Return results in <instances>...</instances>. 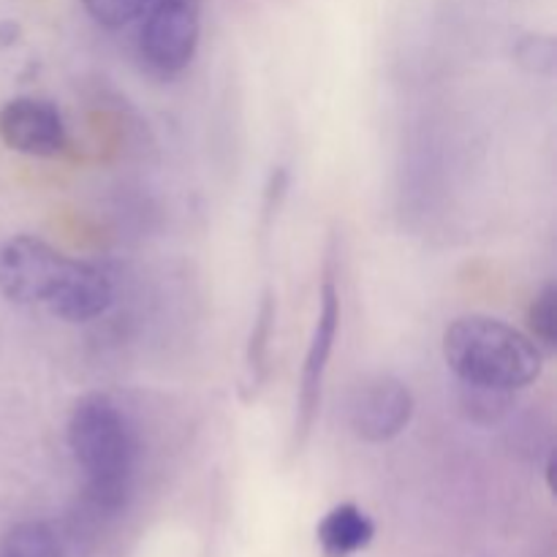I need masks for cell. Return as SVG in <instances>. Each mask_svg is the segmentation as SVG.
I'll use <instances>...</instances> for the list:
<instances>
[{
    "mask_svg": "<svg viewBox=\"0 0 557 557\" xmlns=\"http://www.w3.org/2000/svg\"><path fill=\"white\" fill-rule=\"evenodd\" d=\"M337 330H341V292H337L335 275H332L330 267L324 283H321V310L319 319H315L313 341H310L308 354H305L302 381H299L297 419H294V441H297V446L308 441L315 417H319L321 389H324V375L326 368H330Z\"/></svg>",
    "mask_w": 557,
    "mask_h": 557,
    "instance_id": "4",
    "label": "cell"
},
{
    "mask_svg": "<svg viewBox=\"0 0 557 557\" xmlns=\"http://www.w3.org/2000/svg\"><path fill=\"white\" fill-rule=\"evenodd\" d=\"M87 14L103 27H123L145 11L147 0H82Z\"/></svg>",
    "mask_w": 557,
    "mask_h": 557,
    "instance_id": "13",
    "label": "cell"
},
{
    "mask_svg": "<svg viewBox=\"0 0 557 557\" xmlns=\"http://www.w3.org/2000/svg\"><path fill=\"white\" fill-rule=\"evenodd\" d=\"M69 267V256L33 234L0 245V294L14 305H47Z\"/></svg>",
    "mask_w": 557,
    "mask_h": 557,
    "instance_id": "3",
    "label": "cell"
},
{
    "mask_svg": "<svg viewBox=\"0 0 557 557\" xmlns=\"http://www.w3.org/2000/svg\"><path fill=\"white\" fill-rule=\"evenodd\" d=\"M531 330L544 346L555 348L557 343V288L547 283L531 305Z\"/></svg>",
    "mask_w": 557,
    "mask_h": 557,
    "instance_id": "12",
    "label": "cell"
},
{
    "mask_svg": "<svg viewBox=\"0 0 557 557\" xmlns=\"http://www.w3.org/2000/svg\"><path fill=\"white\" fill-rule=\"evenodd\" d=\"M69 446L87 476L92 515H117L131 495L136 441L112 397L92 392L76 403L69 417Z\"/></svg>",
    "mask_w": 557,
    "mask_h": 557,
    "instance_id": "1",
    "label": "cell"
},
{
    "mask_svg": "<svg viewBox=\"0 0 557 557\" xmlns=\"http://www.w3.org/2000/svg\"><path fill=\"white\" fill-rule=\"evenodd\" d=\"M451 373L479 392H515L542 375L544 359L533 337L490 315H462L444 332Z\"/></svg>",
    "mask_w": 557,
    "mask_h": 557,
    "instance_id": "2",
    "label": "cell"
},
{
    "mask_svg": "<svg viewBox=\"0 0 557 557\" xmlns=\"http://www.w3.org/2000/svg\"><path fill=\"white\" fill-rule=\"evenodd\" d=\"M275 292L267 288L261 297L259 310H256L253 326H250L248 348H245V370H243V400H256L259 389L264 386L267 373H270V343L275 332Z\"/></svg>",
    "mask_w": 557,
    "mask_h": 557,
    "instance_id": "10",
    "label": "cell"
},
{
    "mask_svg": "<svg viewBox=\"0 0 557 557\" xmlns=\"http://www.w3.org/2000/svg\"><path fill=\"white\" fill-rule=\"evenodd\" d=\"M413 417V395L408 384L392 375H375L354 389L348 403V424L354 435L370 444H386L408 428Z\"/></svg>",
    "mask_w": 557,
    "mask_h": 557,
    "instance_id": "6",
    "label": "cell"
},
{
    "mask_svg": "<svg viewBox=\"0 0 557 557\" xmlns=\"http://www.w3.org/2000/svg\"><path fill=\"white\" fill-rule=\"evenodd\" d=\"M112 299L114 292L107 272L87 264V261L69 259V267H65L58 288H54L52 297H49L47 308L52 310L58 319L82 324V321H92L98 319V315L107 313Z\"/></svg>",
    "mask_w": 557,
    "mask_h": 557,
    "instance_id": "8",
    "label": "cell"
},
{
    "mask_svg": "<svg viewBox=\"0 0 557 557\" xmlns=\"http://www.w3.org/2000/svg\"><path fill=\"white\" fill-rule=\"evenodd\" d=\"M0 557H63V542L47 522H20L0 539Z\"/></svg>",
    "mask_w": 557,
    "mask_h": 557,
    "instance_id": "11",
    "label": "cell"
},
{
    "mask_svg": "<svg viewBox=\"0 0 557 557\" xmlns=\"http://www.w3.org/2000/svg\"><path fill=\"white\" fill-rule=\"evenodd\" d=\"M199 47V0H156L141 27V54L152 69L177 74Z\"/></svg>",
    "mask_w": 557,
    "mask_h": 557,
    "instance_id": "5",
    "label": "cell"
},
{
    "mask_svg": "<svg viewBox=\"0 0 557 557\" xmlns=\"http://www.w3.org/2000/svg\"><path fill=\"white\" fill-rule=\"evenodd\" d=\"M315 536L324 557H351L373 542L375 525L359 506L341 504L319 522Z\"/></svg>",
    "mask_w": 557,
    "mask_h": 557,
    "instance_id": "9",
    "label": "cell"
},
{
    "mask_svg": "<svg viewBox=\"0 0 557 557\" xmlns=\"http://www.w3.org/2000/svg\"><path fill=\"white\" fill-rule=\"evenodd\" d=\"M0 139L33 158H54L65 150V123L58 107L44 98L22 96L0 109Z\"/></svg>",
    "mask_w": 557,
    "mask_h": 557,
    "instance_id": "7",
    "label": "cell"
}]
</instances>
